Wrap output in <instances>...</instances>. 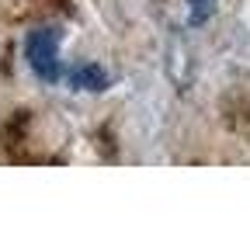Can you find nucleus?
Listing matches in <instances>:
<instances>
[{
  "label": "nucleus",
  "mask_w": 250,
  "mask_h": 229,
  "mask_svg": "<svg viewBox=\"0 0 250 229\" xmlns=\"http://www.w3.org/2000/svg\"><path fill=\"white\" fill-rule=\"evenodd\" d=\"M59 45H62V35L56 28H35V31H28V39H24L28 66H31V73H35L39 80H45V83H56L59 73H62Z\"/></svg>",
  "instance_id": "nucleus-1"
},
{
  "label": "nucleus",
  "mask_w": 250,
  "mask_h": 229,
  "mask_svg": "<svg viewBox=\"0 0 250 229\" xmlns=\"http://www.w3.org/2000/svg\"><path fill=\"white\" fill-rule=\"evenodd\" d=\"M167 73L174 77V83L184 90L191 83V49L181 35H170V49H167Z\"/></svg>",
  "instance_id": "nucleus-2"
},
{
  "label": "nucleus",
  "mask_w": 250,
  "mask_h": 229,
  "mask_svg": "<svg viewBox=\"0 0 250 229\" xmlns=\"http://www.w3.org/2000/svg\"><path fill=\"white\" fill-rule=\"evenodd\" d=\"M70 83L77 87V90H104L108 87V73L98 66V62H80V66H73L70 70Z\"/></svg>",
  "instance_id": "nucleus-3"
},
{
  "label": "nucleus",
  "mask_w": 250,
  "mask_h": 229,
  "mask_svg": "<svg viewBox=\"0 0 250 229\" xmlns=\"http://www.w3.org/2000/svg\"><path fill=\"white\" fill-rule=\"evenodd\" d=\"M184 7H188V24L198 28V24H205V21L212 18L215 0H184Z\"/></svg>",
  "instance_id": "nucleus-4"
}]
</instances>
